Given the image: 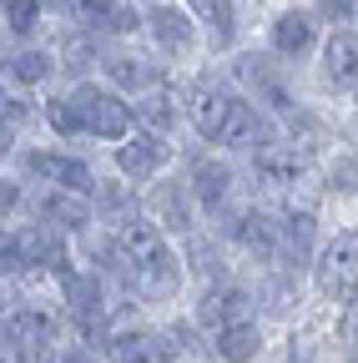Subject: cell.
Masks as SVG:
<instances>
[{
  "label": "cell",
  "instance_id": "10",
  "mask_svg": "<svg viewBox=\"0 0 358 363\" xmlns=\"http://www.w3.org/2000/svg\"><path fill=\"white\" fill-rule=\"evenodd\" d=\"M21 167L35 177V182H46V187L56 192H76V197H96V172L91 162H81V157H66V152H26Z\"/></svg>",
  "mask_w": 358,
  "mask_h": 363
},
{
  "label": "cell",
  "instance_id": "17",
  "mask_svg": "<svg viewBox=\"0 0 358 363\" xmlns=\"http://www.w3.org/2000/svg\"><path fill=\"white\" fill-rule=\"evenodd\" d=\"M61 293H66L76 323H81L86 333H91V323H96V328L106 323V283L96 278V272H66V278H61Z\"/></svg>",
  "mask_w": 358,
  "mask_h": 363
},
{
  "label": "cell",
  "instance_id": "26",
  "mask_svg": "<svg viewBox=\"0 0 358 363\" xmlns=\"http://www.w3.org/2000/svg\"><path fill=\"white\" fill-rule=\"evenodd\" d=\"M40 121H46L61 142H71V136H86V126H81V116H76V106H71V96H51L46 106H40Z\"/></svg>",
  "mask_w": 358,
  "mask_h": 363
},
{
  "label": "cell",
  "instance_id": "4",
  "mask_svg": "<svg viewBox=\"0 0 358 363\" xmlns=\"http://www.w3.org/2000/svg\"><path fill=\"white\" fill-rule=\"evenodd\" d=\"M147 40L162 61H192L207 51V30L202 21L182 6V0H162V6H147Z\"/></svg>",
  "mask_w": 358,
  "mask_h": 363
},
{
  "label": "cell",
  "instance_id": "7",
  "mask_svg": "<svg viewBox=\"0 0 358 363\" xmlns=\"http://www.w3.org/2000/svg\"><path fill=\"white\" fill-rule=\"evenodd\" d=\"M101 81H111L121 96H147V91H157V86H167V71H162V56L152 51H137L131 40H116V45H106L101 51Z\"/></svg>",
  "mask_w": 358,
  "mask_h": 363
},
{
  "label": "cell",
  "instance_id": "23",
  "mask_svg": "<svg viewBox=\"0 0 358 363\" xmlns=\"http://www.w3.org/2000/svg\"><path fill=\"white\" fill-rule=\"evenodd\" d=\"M212 348L222 363H252L262 353V333H257V323H233V328L212 333Z\"/></svg>",
  "mask_w": 358,
  "mask_h": 363
},
{
  "label": "cell",
  "instance_id": "9",
  "mask_svg": "<svg viewBox=\"0 0 358 363\" xmlns=\"http://www.w3.org/2000/svg\"><path fill=\"white\" fill-rule=\"evenodd\" d=\"M237 76L242 86L252 91V101H262L267 111L288 116L293 111V91H288V61H278L273 51H252V56H237Z\"/></svg>",
  "mask_w": 358,
  "mask_h": 363
},
{
  "label": "cell",
  "instance_id": "2",
  "mask_svg": "<svg viewBox=\"0 0 358 363\" xmlns=\"http://www.w3.org/2000/svg\"><path fill=\"white\" fill-rule=\"evenodd\" d=\"M66 96H71V106H76L86 136H96V142H126L131 126H137V101L121 96V91H116L111 81H101V76H96V81L81 76Z\"/></svg>",
  "mask_w": 358,
  "mask_h": 363
},
{
  "label": "cell",
  "instance_id": "16",
  "mask_svg": "<svg viewBox=\"0 0 358 363\" xmlns=\"http://www.w3.org/2000/svg\"><path fill=\"white\" fill-rule=\"evenodd\" d=\"M101 348L111 363H177V343L167 333H152V328H121Z\"/></svg>",
  "mask_w": 358,
  "mask_h": 363
},
{
  "label": "cell",
  "instance_id": "29",
  "mask_svg": "<svg viewBox=\"0 0 358 363\" xmlns=\"http://www.w3.org/2000/svg\"><path fill=\"white\" fill-rule=\"evenodd\" d=\"M56 363H101V358H96V353H91V348H86V343H66V348H61V358H56Z\"/></svg>",
  "mask_w": 358,
  "mask_h": 363
},
{
  "label": "cell",
  "instance_id": "12",
  "mask_svg": "<svg viewBox=\"0 0 358 363\" xmlns=\"http://www.w3.org/2000/svg\"><path fill=\"white\" fill-rule=\"evenodd\" d=\"M61 71V51L56 45H11V56H6V91H40L51 76Z\"/></svg>",
  "mask_w": 358,
  "mask_h": 363
},
{
  "label": "cell",
  "instance_id": "8",
  "mask_svg": "<svg viewBox=\"0 0 358 363\" xmlns=\"http://www.w3.org/2000/svg\"><path fill=\"white\" fill-rule=\"evenodd\" d=\"M6 353L16 363H56V318L40 308H11L6 313Z\"/></svg>",
  "mask_w": 358,
  "mask_h": 363
},
{
  "label": "cell",
  "instance_id": "3",
  "mask_svg": "<svg viewBox=\"0 0 358 363\" xmlns=\"http://www.w3.org/2000/svg\"><path fill=\"white\" fill-rule=\"evenodd\" d=\"M323 35H328V30H323V21H318V11L298 6V0H283V6H273V11H267V21H262V51H273V56L288 61V66L318 61Z\"/></svg>",
  "mask_w": 358,
  "mask_h": 363
},
{
  "label": "cell",
  "instance_id": "1",
  "mask_svg": "<svg viewBox=\"0 0 358 363\" xmlns=\"http://www.w3.org/2000/svg\"><path fill=\"white\" fill-rule=\"evenodd\" d=\"M187 121L202 142L217 147H252L262 136V106L237 96V91H222V86H192L187 91ZM262 147V142H257Z\"/></svg>",
  "mask_w": 358,
  "mask_h": 363
},
{
  "label": "cell",
  "instance_id": "31",
  "mask_svg": "<svg viewBox=\"0 0 358 363\" xmlns=\"http://www.w3.org/2000/svg\"><path fill=\"white\" fill-rule=\"evenodd\" d=\"M137 6H162V0H137Z\"/></svg>",
  "mask_w": 358,
  "mask_h": 363
},
{
  "label": "cell",
  "instance_id": "6",
  "mask_svg": "<svg viewBox=\"0 0 358 363\" xmlns=\"http://www.w3.org/2000/svg\"><path fill=\"white\" fill-rule=\"evenodd\" d=\"M6 272H76L66 267V247L61 238L51 233V227H40V222H21L6 233Z\"/></svg>",
  "mask_w": 358,
  "mask_h": 363
},
{
  "label": "cell",
  "instance_id": "21",
  "mask_svg": "<svg viewBox=\"0 0 358 363\" xmlns=\"http://www.w3.org/2000/svg\"><path fill=\"white\" fill-rule=\"evenodd\" d=\"M252 167H257V177L262 182H273V187H293V182L303 177V152H293V142L288 147H278V142H267V147H257V157H252Z\"/></svg>",
  "mask_w": 358,
  "mask_h": 363
},
{
  "label": "cell",
  "instance_id": "15",
  "mask_svg": "<svg viewBox=\"0 0 358 363\" xmlns=\"http://www.w3.org/2000/svg\"><path fill=\"white\" fill-rule=\"evenodd\" d=\"M152 222L162 233H192L197 227V197H192V182H157L152 202H147Z\"/></svg>",
  "mask_w": 358,
  "mask_h": 363
},
{
  "label": "cell",
  "instance_id": "27",
  "mask_svg": "<svg viewBox=\"0 0 358 363\" xmlns=\"http://www.w3.org/2000/svg\"><path fill=\"white\" fill-rule=\"evenodd\" d=\"M318 16H333L343 26H358V0H318Z\"/></svg>",
  "mask_w": 358,
  "mask_h": 363
},
{
  "label": "cell",
  "instance_id": "20",
  "mask_svg": "<svg viewBox=\"0 0 358 363\" xmlns=\"http://www.w3.org/2000/svg\"><path fill=\"white\" fill-rule=\"evenodd\" d=\"M228 192H233V167L222 162V157H202L197 167H192V197H197V207H222L228 202Z\"/></svg>",
  "mask_w": 358,
  "mask_h": 363
},
{
  "label": "cell",
  "instance_id": "18",
  "mask_svg": "<svg viewBox=\"0 0 358 363\" xmlns=\"http://www.w3.org/2000/svg\"><path fill=\"white\" fill-rule=\"evenodd\" d=\"M197 318L217 333V328H233V323H252V293L242 288H207L197 303Z\"/></svg>",
  "mask_w": 358,
  "mask_h": 363
},
{
  "label": "cell",
  "instance_id": "19",
  "mask_svg": "<svg viewBox=\"0 0 358 363\" xmlns=\"http://www.w3.org/2000/svg\"><path fill=\"white\" fill-rule=\"evenodd\" d=\"M46 26H51L46 0H6V40L11 45H35Z\"/></svg>",
  "mask_w": 358,
  "mask_h": 363
},
{
  "label": "cell",
  "instance_id": "28",
  "mask_svg": "<svg viewBox=\"0 0 358 363\" xmlns=\"http://www.w3.org/2000/svg\"><path fill=\"white\" fill-rule=\"evenodd\" d=\"M328 187L353 192V187H358V162H333V172H328Z\"/></svg>",
  "mask_w": 358,
  "mask_h": 363
},
{
  "label": "cell",
  "instance_id": "14",
  "mask_svg": "<svg viewBox=\"0 0 358 363\" xmlns=\"http://www.w3.org/2000/svg\"><path fill=\"white\" fill-rule=\"evenodd\" d=\"M172 162L167 152V136H152V131H131L126 142H116V172L126 182H152L162 167Z\"/></svg>",
  "mask_w": 358,
  "mask_h": 363
},
{
  "label": "cell",
  "instance_id": "13",
  "mask_svg": "<svg viewBox=\"0 0 358 363\" xmlns=\"http://www.w3.org/2000/svg\"><path fill=\"white\" fill-rule=\"evenodd\" d=\"M131 278V288H137L147 303H172L177 298V288H182V257L172 252V242L162 247V252H152V257H142L137 267L126 272Z\"/></svg>",
  "mask_w": 358,
  "mask_h": 363
},
{
  "label": "cell",
  "instance_id": "22",
  "mask_svg": "<svg viewBox=\"0 0 358 363\" xmlns=\"http://www.w3.org/2000/svg\"><path fill=\"white\" fill-rule=\"evenodd\" d=\"M137 121H142V131H152V136H172V131H177L182 111H177V101H172V81L157 86V91H147V96H137Z\"/></svg>",
  "mask_w": 358,
  "mask_h": 363
},
{
  "label": "cell",
  "instance_id": "5",
  "mask_svg": "<svg viewBox=\"0 0 358 363\" xmlns=\"http://www.w3.org/2000/svg\"><path fill=\"white\" fill-rule=\"evenodd\" d=\"M313 283L333 308H353L358 298V227L348 233H333L318 247V262H313Z\"/></svg>",
  "mask_w": 358,
  "mask_h": 363
},
{
  "label": "cell",
  "instance_id": "24",
  "mask_svg": "<svg viewBox=\"0 0 358 363\" xmlns=\"http://www.w3.org/2000/svg\"><path fill=\"white\" fill-rule=\"evenodd\" d=\"M233 238H237L247 252H257V257H278V222L262 217V212H242V217L233 222Z\"/></svg>",
  "mask_w": 358,
  "mask_h": 363
},
{
  "label": "cell",
  "instance_id": "11",
  "mask_svg": "<svg viewBox=\"0 0 358 363\" xmlns=\"http://www.w3.org/2000/svg\"><path fill=\"white\" fill-rule=\"evenodd\" d=\"M318 76L328 91H358V26H333L323 35Z\"/></svg>",
  "mask_w": 358,
  "mask_h": 363
},
{
  "label": "cell",
  "instance_id": "30",
  "mask_svg": "<svg viewBox=\"0 0 358 363\" xmlns=\"http://www.w3.org/2000/svg\"><path fill=\"white\" fill-rule=\"evenodd\" d=\"M182 6H187V11H192L197 21H207V16H212L217 6H228V0H182Z\"/></svg>",
  "mask_w": 358,
  "mask_h": 363
},
{
  "label": "cell",
  "instance_id": "25",
  "mask_svg": "<svg viewBox=\"0 0 358 363\" xmlns=\"http://www.w3.org/2000/svg\"><path fill=\"white\" fill-rule=\"evenodd\" d=\"M308 247H313V217L308 212H288L283 222H278V257H308Z\"/></svg>",
  "mask_w": 358,
  "mask_h": 363
}]
</instances>
